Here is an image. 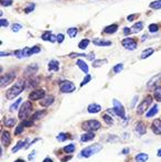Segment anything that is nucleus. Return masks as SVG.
<instances>
[{"label": "nucleus", "mask_w": 161, "mask_h": 162, "mask_svg": "<svg viewBox=\"0 0 161 162\" xmlns=\"http://www.w3.org/2000/svg\"><path fill=\"white\" fill-rule=\"evenodd\" d=\"M26 87V83L23 81H18L16 84L12 86L10 90L7 92V98L8 99H12L15 97H17L19 94H21Z\"/></svg>", "instance_id": "1"}, {"label": "nucleus", "mask_w": 161, "mask_h": 162, "mask_svg": "<svg viewBox=\"0 0 161 162\" xmlns=\"http://www.w3.org/2000/svg\"><path fill=\"white\" fill-rule=\"evenodd\" d=\"M100 150H102V145L95 143V145H89V147L84 148L83 150H82V152H81V156L89 158V156H94L95 153H97V152Z\"/></svg>", "instance_id": "2"}, {"label": "nucleus", "mask_w": 161, "mask_h": 162, "mask_svg": "<svg viewBox=\"0 0 161 162\" xmlns=\"http://www.w3.org/2000/svg\"><path fill=\"white\" fill-rule=\"evenodd\" d=\"M82 128L86 130L87 132H92L100 128V123L97 120H87L82 123Z\"/></svg>", "instance_id": "3"}, {"label": "nucleus", "mask_w": 161, "mask_h": 162, "mask_svg": "<svg viewBox=\"0 0 161 162\" xmlns=\"http://www.w3.org/2000/svg\"><path fill=\"white\" fill-rule=\"evenodd\" d=\"M32 110V104L30 101H26L23 103L22 106L20 107V110H19V118L20 119H24L29 116V114Z\"/></svg>", "instance_id": "4"}, {"label": "nucleus", "mask_w": 161, "mask_h": 162, "mask_svg": "<svg viewBox=\"0 0 161 162\" xmlns=\"http://www.w3.org/2000/svg\"><path fill=\"white\" fill-rule=\"evenodd\" d=\"M151 103H152V97H151V96H147L144 101L139 104L138 108H137V114H138V115L144 114V112L150 107Z\"/></svg>", "instance_id": "5"}, {"label": "nucleus", "mask_w": 161, "mask_h": 162, "mask_svg": "<svg viewBox=\"0 0 161 162\" xmlns=\"http://www.w3.org/2000/svg\"><path fill=\"white\" fill-rule=\"evenodd\" d=\"M113 104H114V109H113V112L116 114L118 117L120 118H126V114H125V109H124V107L122 105L119 103V101H117V99H114L113 101Z\"/></svg>", "instance_id": "6"}, {"label": "nucleus", "mask_w": 161, "mask_h": 162, "mask_svg": "<svg viewBox=\"0 0 161 162\" xmlns=\"http://www.w3.org/2000/svg\"><path fill=\"white\" fill-rule=\"evenodd\" d=\"M60 90L62 93H72L75 90V85L70 81H63L60 83Z\"/></svg>", "instance_id": "7"}, {"label": "nucleus", "mask_w": 161, "mask_h": 162, "mask_svg": "<svg viewBox=\"0 0 161 162\" xmlns=\"http://www.w3.org/2000/svg\"><path fill=\"white\" fill-rule=\"evenodd\" d=\"M15 76H16V73H8V74H5L1 76V79H0V86L1 87H5L8 84H10L12 81L15 79Z\"/></svg>", "instance_id": "8"}, {"label": "nucleus", "mask_w": 161, "mask_h": 162, "mask_svg": "<svg viewBox=\"0 0 161 162\" xmlns=\"http://www.w3.org/2000/svg\"><path fill=\"white\" fill-rule=\"evenodd\" d=\"M122 45H124V48L125 49H127V50L131 51V50H135L136 48H137V43H136V41L133 40L131 38H127V39H124L122 41Z\"/></svg>", "instance_id": "9"}, {"label": "nucleus", "mask_w": 161, "mask_h": 162, "mask_svg": "<svg viewBox=\"0 0 161 162\" xmlns=\"http://www.w3.org/2000/svg\"><path fill=\"white\" fill-rule=\"evenodd\" d=\"M160 81H161V74H159V75H155V76H153V77L151 78L149 82H148L147 87H148V88H150V90H152V88H155H155L159 86Z\"/></svg>", "instance_id": "10"}, {"label": "nucleus", "mask_w": 161, "mask_h": 162, "mask_svg": "<svg viewBox=\"0 0 161 162\" xmlns=\"http://www.w3.org/2000/svg\"><path fill=\"white\" fill-rule=\"evenodd\" d=\"M43 97H45V92L43 90H35L29 95V98L31 101H38V99H41Z\"/></svg>", "instance_id": "11"}, {"label": "nucleus", "mask_w": 161, "mask_h": 162, "mask_svg": "<svg viewBox=\"0 0 161 162\" xmlns=\"http://www.w3.org/2000/svg\"><path fill=\"white\" fill-rule=\"evenodd\" d=\"M151 128H152V131H153L155 134H161V120L160 119H155V120L152 121Z\"/></svg>", "instance_id": "12"}, {"label": "nucleus", "mask_w": 161, "mask_h": 162, "mask_svg": "<svg viewBox=\"0 0 161 162\" xmlns=\"http://www.w3.org/2000/svg\"><path fill=\"white\" fill-rule=\"evenodd\" d=\"M15 54L16 56L18 57H27V56L31 55V49H29V48H24L23 50H20V51H16L15 52Z\"/></svg>", "instance_id": "13"}, {"label": "nucleus", "mask_w": 161, "mask_h": 162, "mask_svg": "<svg viewBox=\"0 0 161 162\" xmlns=\"http://www.w3.org/2000/svg\"><path fill=\"white\" fill-rule=\"evenodd\" d=\"M1 142L3 147H7L8 145H10V134L8 131H3L2 136H1Z\"/></svg>", "instance_id": "14"}, {"label": "nucleus", "mask_w": 161, "mask_h": 162, "mask_svg": "<svg viewBox=\"0 0 161 162\" xmlns=\"http://www.w3.org/2000/svg\"><path fill=\"white\" fill-rule=\"evenodd\" d=\"M95 138V134L93 132H85L81 136V141L82 142H86V141H91Z\"/></svg>", "instance_id": "15"}, {"label": "nucleus", "mask_w": 161, "mask_h": 162, "mask_svg": "<svg viewBox=\"0 0 161 162\" xmlns=\"http://www.w3.org/2000/svg\"><path fill=\"white\" fill-rule=\"evenodd\" d=\"M53 101H54V97L53 96H45L44 99L41 101V105L44 107H48L50 106L51 104H53Z\"/></svg>", "instance_id": "16"}, {"label": "nucleus", "mask_w": 161, "mask_h": 162, "mask_svg": "<svg viewBox=\"0 0 161 162\" xmlns=\"http://www.w3.org/2000/svg\"><path fill=\"white\" fill-rule=\"evenodd\" d=\"M100 109H102L100 105H97V104H91V105H88V107H87V110H88V112H91V114H96V112H100Z\"/></svg>", "instance_id": "17"}, {"label": "nucleus", "mask_w": 161, "mask_h": 162, "mask_svg": "<svg viewBox=\"0 0 161 162\" xmlns=\"http://www.w3.org/2000/svg\"><path fill=\"white\" fill-rule=\"evenodd\" d=\"M93 43L97 46H109L111 45V41H105V40H100V39H95L93 41Z\"/></svg>", "instance_id": "18"}, {"label": "nucleus", "mask_w": 161, "mask_h": 162, "mask_svg": "<svg viewBox=\"0 0 161 162\" xmlns=\"http://www.w3.org/2000/svg\"><path fill=\"white\" fill-rule=\"evenodd\" d=\"M117 29H118V26L115 23V24H111V26L106 27V28L104 29V32L107 33V34H113V33H115V32H116Z\"/></svg>", "instance_id": "19"}, {"label": "nucleus", "mask_w": 161, "mask_h": 162, "mask_svg": "<svg viewBox=\"0 0 161 162\" xmlns=\"http://www.w3.org/2000/svg\"><path fill=\"white\" fill-rule=\"evenodd\" d=\"M59 68H60V64H59V62L56 61V60H52L50 61L49 63V71H59Z\"/></svg>", "instance_id": "20"}, {"label": "nucleus", "mask_w": 161, "mask_h": 162, "mask_svg": "<svg viewBox=\"0 0 161 162\" xmlns=\"http://www.w3.org/2000/svg\"><path fill=\"white\" fill-rule=\"evenodd\" d=\"M76 64H77V66L79 67L84 73H88V65H87L83 60H77Z\"/></svg>", "instance_id": "21"}, {"label": "nucleus", "mask_w": 161, "mask_h": 162, "mask_svg": "<svg viewBox=\"0 0 161 162\" xmlns=\"http://www.w3.org/2000/svg\"><path fill=\"white\" fill-rule=\"evenodd\" d=\"M136 132L139 134H146V126L144 123H138L136 126Z\"/></svg>", "instance_id": "22"}, {"label": "nucleus", "mask_w": 161, "mask_h": 162, "mask_svg": "<svg viewBox=\"0 0 161 162\" xmlns=\"http://www.w3.org/2000/svg\"><path fill=\"white\" fill-rule=\"evenodd\" d=\"M148 154H146V153H139L136 156V161L137 162H146L148 160Z\"/></svg>", "instance_id": "23"}, {"label": "nucleus", "mask_w": 161, "mask_h": 162, "mask_svg": "<svg viewBox=\"0 0 161 162\" xmlns=\"http://www.w3.org/2000/svg\"><path fill=\"white\" fill-rule=\"evenodd\" d=\"M157 112H158V106L155 105V106H152V108H150V110L147 112V117L150 118V117H153L155 115H157Z\"/></svg>", "instance_id": "24"}, {"label": "nucleus", "mask_w": 161, "mask_h": 162, "mask_svg": "<svg viewBox=\"0 0 161 162\" xmlns=\"http://www.w3.org/2000/svg\"><path fill=\"white\" fill-rule=\"evenodd\" d=\"M153 53V49H146V50L141 53V55H140V57L144 60V59H147V57H149L151 54Z\"/></svg>", "instance_id": "25"}, {"label": "nucleus", "mask_w": 161, "mask_h": 162, "mask_svg": "<svg viewBox=\"0 0 161 162\" xmlns=\"http://www.w3.org/2000/svg\"><path fill=\"white\" fill-rule=\"evenodd\" d=\"M37 70H38V65L37 64H32V65L28 66V68L26 70V74H33V73L37 72Z\"/></svg>", "instance_id": "26"}, {"label": "nucleus", "mask_w": 161, "mask_h": 162, "mask_svg": "<svg viewBox=\"0 0 161 162\" xmlns=\"http://www.w3.org/2000/svg\"><path fill=\"white\" fill-rule=\"evenodd\" d=\"M153 96H155V98L157 101H161V87L160 86H158V87L155 90Z\"/></svg>", "instance_id": "27"}, {"label": "nucleus", "mask_w": 161, "mask_h": 162, "mask_svg": "<svg viewBox=\"0 0 161 162\" xmlns=\"http://www.w3.org/2000/svg\"><path fill=\"white\" fill-rule=\"evenodd\" d=\"M28 141H29V139H27L26 141H20V142H18V145H16V147H13V148H12V152L15 153V152H17L18 150H20L23 145H24V143H26V142H28Z\"/></svg>", "instance_id": "28"}, {"label": "nucleus", "mask_w": 161, "mask_h": 162, "mask_svg": "<svg viewBox=\"0 0 161 162\" xmlns=\"http://www.w3.org/2000/svg\"><path fill=\"white\" fill-rule=\"evenodd\" d=\"M144 28V23L142 22H137L136 24H133V28L131 29L133 32H139L140 30H142Z\"/></svg>", "instance_id": "29"}, {"label": "nucleus", "mask_w": 161, "mask_h": 162, "mask_svg": "<svg viewBox=\"0 0 161 162\" xmlns=\"http://www.w3.org/2000/svg\"><path fill=\"white\" fill-rule=\"evenodd\" d=\"M89 44V40L87 39H83L79 43H78V48L79 49H82V50H85L86 48H87V45Z\"/></svg>", "instance_id": "30"}, {"label": "nucleus", "mask_w": 161, "mask_h": 162, "mask_svg": "<svg viewBox=\"0 0 161 162\" xmlns=\"http://www.w3.org/2000/svg\"><path fill=\"white\" fill-rule=\"evenodd\" d=\"M151 9H161V0H155L153 2L150 3Z\"/></svg>", "instance_id": "31"}, {"label": "nucleus", "mask_w": 161, "mask_h": 162, "mask_svg": "<svg viewBox=\"0 0 161 162\" xmlns=\"http://www.w3.org/2000/svg\"><path fill=\"white\" fill-rule=\"evenodd\" d=\"M67 34L71 37V38H75L76 34H77V29L76 28H71L67 30Z\"/></svg>", "instance_id": "32"}, {"label": "nucleus", "mask_w": 161, "mask_h": 162, "mask_svg": "<svg viewBox=\"0 0 161 162\" xmlns=\"http://www.w3.org/2000/svg\"><path fill=\"white\" fill-rule=\"evenodd\" d=\"M63 150H64V152H66V153H72L73 151L75 150V145L71 143V145L64 147V149H63Z\"/></svg>", "instance_id": "33"}, {"label": "nucleus", "mask_w": 161, "mask_h": 162, "mask_svg": "<svg viewBox=\"0 0 161 162\" xmlns=\"http://www.w3.org/2000/svg\"><path fill=\"white\" fill-rule=\"evenodd\" d=\"M15 123H16V119H12V118L5 120V126L7 127H12V126H15Z\"/></svg>", "instance_id": "34"}, {"label": "nucleus", "mask_w": 161, "mask_h": 162, "mask_svg": "<svg viewBox=\"0 0 161 162\" xmlns=\"http://www.w3.org/2000/svg\"><path fill=\"white\" fill-rule=\"evenodd\" d=\"M11 29L13 32H18V31H20V30L22 29V26H21L20 23H13L11 26Z\"/></svg>", "instance_id": "35"}, {"label": "nucleus", "mask_w": 161, "mask_h": 162, "mask_svg": "<svg viewBox=\"0 0 161 162\" xmlns=\"http://www.w3.org/2000/svg\"><path fill=\"white\" fill-rule=\"evenodd\" d=\"M21 103V98H18V101L15 103V104H12L11 106H10V110L11 112H15V110H17L18 107H19V104Z\"/></svg>", "instance_id": "36"}, {"label": "nucleus", "mask_w": 161, "mask_h": 162, "mask_svg": "<svg viewBox=\"0 0 161 162\" xmlns=\"http://www.w3.org/2000/svg\"><path fill=\"white\" fill-rule=\"evenodd\" d=\"M52 35L53 34L51 33V32H44V33L42 34V37H41V39L44 40V41H50L51 38H52Z\"/></svg>", "instance_id": "37"}, {"label": "nucleus", "mask_w": 161, "mask_h": 162, "mask_svg": "<svg viewBox=\"0 0 161 162\" xmlns=\"http://www.w3.org/2000/svg\"><path fill=\"white\" fill-rule=\"evenodd\" d=\"M44 114H45L44 110H41V112H37L33 115V116H32V119H33V120H35V119H39V118H41V116H44Z\"/></svg>", "instance_id": "38"}, {"label": "nucleus", "mask_w": 161, "mask_h": 162, "mask_svg": "<svg viewBox=\"0 0 161 162\" xmlns=\"http://www.w3.org/2000/svg\"><path fill=\"white\" fill-rule=\"evenodd\" d=\"M105 63H107L106 60H98V61H95L94 63H93V66L94 67H100V66H102L103 64H105Z\"/></svg>", "instance_id": "39"}, {"label": "nucleus", "mask_w": 161, "mask_h": 162, "mask_svg": "<svg viewBox=\"0 0 161 162\" xmlns=\"http://www.w3.org/2000/svg\"><path fill=\"white\" fill-rule=\"evenodd\" d=\"M159 30V27H158V24H155V23H152V24H150L149 26V31L151 33H153V32H157Z\"/></svg>", "instance_id": "40"}, {"label": "nucleus", "mask_w": 161, "mask_h": 162, "mask_svg": "<svg viewBox=\"0 0 161 162\" xmlns=\"http://www.w3.org/2000/svg\"><path fill=\"white\" fill-rule=\"evenodd\" d=\"M103 119L105 120L106 123H108V125H113V119H111V116H108V115L104 114V115H103Z\"/></svg>", "instance_id": "41"}, {"label": "nucleus", "mask_w": 161, "mask_h": 162, "mask_svg": "<svg viewBox=\"0 0 161 162\" xmlns=\"http://www.w3.org/2000/svg\"><path fill=\"white\" fill-rule=\"evenodd\" d=\"M122 68H124V65H122V64H117V65H115V66L113 67V72L114 73H119Z\"/></svg>", "instance_id": "42"}, {"label": "nucleus", "mask_w": 161, "mask_h": 162, "mask_svg": "<svg viewBox=\"0 0 161 162\" xmlns=\"http://www.w3.org/2000/svg\"><path fill=\"white\" fill-rule=\"evenodd\" d=\"M0 2H1L2 7H8L12 3V0H0Z\"/></svg>", "instance_id": "43"}, {"label": "nucleus", "mask_w": 161, "mask_h": 162, "mask_svg": "<svg viewBox=\"0 0 161 162\" xmlns=\"http://www.w3.org/2000/svg\"><path fill=\"white\" fill-rule=\"evenodd\" d=\"M33 121H34L33 119H31V120H26V121H23L21 125H22L23 127H26V126H27V127H31V126L33 125Z\"/></svg>", "instance_id": "44"}, {"label": "nucleus", "mask_w": 161, "mask_h": 162, "mask_svg": "<svg viewBox=\"0 0 161 162\" xmlns=\"http://www.w3.org/2000/svg\"><path fill=\"white\" fill-rule=\"evenodd\" d=\"M91 79H92V77H91V75H89V74H88V75H86V76H85V78L83 79V82H82V84H81V86H84L85 84H87V83H88Z\"/></svg>", "instance_id": "45"}, {"label": "nucleus", "mask_w": 161, "mask_h": 162, "mask_svg": "<svg viewBox=\"0 0 161 162\" xmlns=\"http://www.w3.org/2000/svg\"><path fill=\"white\" fill-rule=\"evenodd\" d=\"M66 139H67L66 134H60L57 136V140H59V141H64V140H66Z\"/></svg>", "instance_id": "46"}, {"label": "nucleus", "mask_w": 161, "mask_h": 162, "mask_svg": "<svg viewBox=\"0 0 161 162\" xmlns=\"http://www.w3.org/2000/svg\"><path fill=\"white\" fill-rule=\"evenodd\" d=\"M64 41V35L63 34H57L56 35V42L57 43H62Z\"/></svg>", "instance_id": "47"}, {"label": "nucleus", "mask_w": 161, "mask_h": 162, "mask_svg": "<svg viewBox=\"0 0 161 162\" xmlns=\"http://www.w3.org/2000/svg\"><path fill=\"white\" fill-rule=\"evenodd\" d=\"M40 51H41L40 46H33V48L31 49V55L34 54V53H40Z\"/></svg>", "instance_id": "48"}, {"label": "nucleus", "mask_w": 161, "mask_h": 162, "mask_svg": "<svg viewBox=\"0 0 161 162\" xmlns=\"http://www.w3.org/2000/svg\"><path fill=\"white\" fill-rule=\"evenodd\" d=\"M22 130H23V126L22 125H20V126H18V128L16 129V131H15V132H16V134H21V132H22Z\"/></svg>", "instance_id": "49"}, {"label": "nucleus", "mask_w": 161, "mask_h": 162, "mask_svg": "<svg viewBox=\"0 0 161 162\" xmlns=\"http://www.w3.org/2000/svg\"><path fill=\"white\" fill-rule=\"evenodd\" d=\"M0 24H1V27H7L8 26V21H7L6 19H1L0 20Z\"/></svg>", "instance_id": "50"}, {"label": "nucleus", "mask_w": 161, "mask_h": 162, "mask_svg": "<svg viewBox=\"0 0 161 162\" xmlns=\"http://www.w3.org/2000/svg\"><path fill=\"white\" fill-rule=\"evenodd\" d=\"M122 32H124V34H126V35H128V34H130V32H133V31H131V29L125 28L124 30H122Z\"/></svg>", "instance_id": "51"}, {"label": "nucleus", "mask_w": 161, "mask_h": 162, "mask_svg": "<svg viewBox=\"0 0 161 162\" xmlns=\"http://www.w3.org/2000/svg\"><path fill=\"white\" fill-rule=\"evenodd\" d=\"M33 9H34V5H30V6H29V8H26V10H24V11H26V12H30V11H32Z\"/></svg>", "instance_id": "52"}, {"label": "nucleus", "mask_w": 161, "mask_h": 162, "mask_svg": "<svg viewBox=\"0 0 161 162\" xmlns=\"http://www.w3.org/2000/svg\"><path fill=\"white\" fill-rule=\"evenodd\" d=\"M35 154H37V153H35V151H32V153L29 156V160H30V161H32V159L35 156Z\"/></svg>", "instance_id": "53"}, {"label": "nucleus", "mask_w": 161, "mask_h": 162, "mask_svg": "<svg viewBox=\"0 0 161 162\" xmlns=\"http://www.w3.org/2000/svg\"><path fill=\"white\" fill-rule=\"evenodd\" d=\"M137 17V16H136V14H131V16H129V17L127 18L128 19V21H133V19H135V18Z\"/></svg>", "instance_id": "54"}, {"label": "nucleus", "mask_w": 161, "mask_h": 162, "mask_svg": "<svg viewBox=\"0 0 161 162\" xmlns=\"http://www.w3.org/2000/svg\"><path fill=\"white\" fill-rule=\"evenodd\" d=\"M71 159H72V156H66V158H63V159H62V162H66L67 160H71Z\"/></svg>", "instance_id": "55"}, {"label": "nucleus", "mask_w": 161, "mask_h": 162, "mask_svg": "<svg viewBox=\"0 0 161 162\" xmlns=\"http://www.w3.org/2000/svg\"><path fill=\"white\" fill-rule=\"evenodd\" d=\"M128 152H129V149H128V148H126V149H124V150L122 151V154H127Z\"/></svg>", "instance_id": "56"}, {"label": "nucleus", "mask_w": 161, "mask_h": 162, "mask_svg": "<svg viewBox=\"0 0 161 162\" xmlns=\"http://www.w3.org/2000/svg\"><path fill=\"white\" fill-rule=\"evenodd\" d=\"M0 55H1V56H5V55H10V53H5V52H1V53H0Z\"/></svg>", "instance_id": "57"}, {"label": "nucleus", "mask_w": 161, "mask_h": 162, "mask_svg": "<svg viewBox=\"0 0 161 162\" xmlns=\"http://www.w3.org/2000/svg\"><path fill=\"white\" fill-rule=\"evenodd\" d=\"M43 162H53V161L51 160L50 158H46V159H44V160H43Z\"/></svg>", "instance_id": "58"}, {"label": "nucleus", "mask_w": 161, "mask_h": 162, "mask_svg": "<svg viewBox=\"0 0 161 162\" xmlns=\"http://www.w3.org/2000/svg\"><path fill=\"white\" fill-rule=\"evenodd\" d=\"M157 156H161V149H160V150H158V153H157Z\"/></svg>", "instance_id": "59"}, {"label": "nucleus", "mask_w": 161, "mask_h": 162, "mask_svg": "<svg viewBox=\"0 0 161 162\" xmlns=\"http://www.w3.org/2000/svg\"><path fill=\"white\" fill-rule=\"evenodd\" d=\"M15 162H24V161H23L22 159H19V160H16Z\"/></svg>", "instance_id": "60"}]
</instances>
